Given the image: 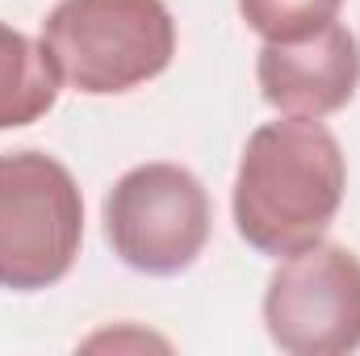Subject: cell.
Returning <instances> with one entry per match:
<instances>
[{"label": "cell", "mask_w": 360, "mask_h": 356, "mask_svg": "<svg viewBox=\"0 0 360 356\" xmlns=\"http://www.w3.org/2000/svg\"><path fill=\"white\" fill-rule=\"evenodd\" d=\"M348 189L340 139L319 117H281L252 130L235 172V227L264 256L314 248Z\"/></svg>", "instance_id": "obj_1"}, {"label": "cell", "mask_w": 360, "mask_h": 356, "mask_svg": "<svg viewBox=\"0 0 360 356\" xmlns=\"http://www.w3.org/2000/svg\"><path fill=\"white\" fill-rule=\"evenodd\" d=\"M113 256L147 276H176L197 265L210 243L214 210L205 184L188 168L151 160L130 168L101 210Z\"/></svg>", "instance_id": "obj_4"}, {"label": "cell", "mask_w": 360, "mask_h": 356, "mask_svg": "<svg viewBox=\"0 0 360 356\" xmlns=\"http://www.w3.org/2000/svg\"><path fill=\"white\" fill-rule=\"evenodd\" d=\"M63 80L42 42L0 21V130L30 126L55 109Z\"/></svg>", "instance_id": "obj_7"}, {"label": "cell", "mask_w": 360, "mask_h": 356, "mask_svg": "<svg viewBox=\"0 0 360 356\" xmlns=\"http://www.w3.org/2000/svg\"><path fill=\"white\" fill-rule=\"evenodd\" d=\"M264 327L289 356H344L360 348V256L314 243L281 256L264 289Z\"/></svg>", "instance_id": "obj_5"}, {"label": "cell", "mask_w": 360, "mask_h": 356, "mask_svg": "<svg viewBox=\"0 0 360 356\" xmlns=\"http://www.w3.org/2000/svg\"><path fill=\"white\" fill-rule=\"evenodd\" d=\"M260 96L285 117H331L360 89V42L340 21L289 42H264L256 55Z\"/></svg>", "instance_id": "obj_6"}, {"label": "cell", "mask_w": 360, "mask_h": 356, "mask_svg": "<svg viewBox=\"0 0 360 356\" xmlns=\"http://www.w3.org/2000/svg\"><path fill=\"white\" fill-rule=\"evenodd\" d=\"M38 42L68 89L113 96L168 72L176 21L164 0H59Z\"/></svg>", "instance_id": "obj_2"}, {"label": "cell", "mask_w": 360, "mask_h": 356, "mask_svg": "<svg viewBox=\"0 0 360 356\" xmlns=\"http://www.w3.org/2000/svg\"><path fill=\"white\" fill-rule=\"evenodd\" d=\"M344 0H239V13L248 30H256L264 42H289L323 30L335 21Z\"/></svg>", "instance_id": "obj_8"}, {"label": "cell", "mask_w": 360, "mask_h": 356, "mask_svg": "<svg viewBox=\"0 0 360 356\" xmlns=\"http://www.w3.org/2000/svg\"><path fill=\"white\" fill-rule=\"evenodd\" d=\"M84 243L80 184L46 151L0 155V289L59 285Z\"/></svg>", "instance_id": "obj_3"}, {"label": "cell", "mask_w": 360, "mask_h": 356, "mask_svg": "<svg viewBox=\"0 0 360 356\" xmlns=\"http://www.w3.org/2000/svg\"><path fill=\"white\" fill-rule=\"evenodd\" d=\"M101 344H113V348H122V344H139V348L155 344V348H168V340H155V336H143V331H139V336H113V331H109V336H92L89 340V348H101Z\"/></svg>", "instance_id": "obj_9"}]
</instances>
